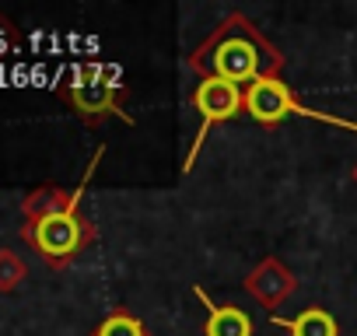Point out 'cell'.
<instances>
[{
    "instance_id": "10",
    "label": "cell",
    "mask_w": 357,
    "mask_h": 336,
    "mask_svg": "<svg viewBox=\"0 0 357 336\" xmlns=\"http://www.w3.org/2000/svg\"><path fill=\"white\" fill-rule=\"evenodd\" d=\"M91 336H151V333H147V326H144L137 315H130V312H112V315H105V319L98 322V329H95Z\"/></svg>"
},
{
    "instance_id": "3",
    "label": "cell",
    "mask_w": 357,
    "mask_h": 336,
    "mask_svg": "<svg viewBox=\"0 0 357 336\" xmlns=\"http://www.w3.org/2000/svg\"><path fill=\"white\" fill-rule=\"evenodd\" d=\"M245 112H249L256 123H263V126H277V123L287 119V116H305V119H319V123H329V126H340V130L357 133V123L294 102L291 88H287L280 77H263V81L249 84V88H245Z\"/></svg>"
},
{
    "instance_id": "8",
    "label": "cell",
    "mask_w": 357,
    "mask_h": 336,
    "mask_svg": "<svg viewBox=\"0 0 357 336\" xmlns=\"http://www.w3.org/2000/svg\"><path fill=\"white\" fill-rule=\"evenodd\" d=\"M273 326L287 329L291 336H340V326L336 319L326 312V308H305L301 315L294 319H284V315H270Z\"/></svg>"
},
{
    "instance_id": "7",
    "label": "cell",
    "mask_w": 357,
    "mask_h": 336,
    "mask_svg": "<svg viewBox=\"0 0 357 336\" xmlns=\"http://www.w3.org/2000/svg\"><path fill=\"white\" fill-rule=\"evenodd\" d=\"M193 294L204 301L207 308V322H204V336H252V319L235 308V305H214L207 298L204 287H193Z\"/></svg>"
},
{
    "instance_id": "5",
    "label": "cell",
    "mask_w": 357,
    "mask_h": 336,
    "mask_svg": "<svg viewBox=\"0 0 357 336\" xmlns=\"http://www.w3.org/2000/svg\"><path fill=\"white\" fill-rule=\"evenodd\" d=\"M193 109L200 112V130L193 137V147L183 161V172H193V161L207 140V133L218 126V123H228L235 119L238 112H245V88L231 84V81H221V77H204L197 88H193Z\"/></svg>"
},
{
    "instance_id": "1",
    "label": "cell",
    "mask_w": 357,
    "mask_h": 336,
    "mask_svg": "<svg viewBox=\"0 0 357 336\" xmlns=\"http://www.w3.org/2000/svg\"><path fill=\"white\" fill-rule=\"evenodd\" d=\"M190 67L204 77H221L238 88H249L263 77H280L284 56L273 49L263 32L238 11H231L193 53Z\"/></svg>"
},
{
    "instance_id": "9",
    "label": "cell",
    "mask_w": 357,
    "mask_h": 336,
    "mask_svg": "<svg viewBox=\"0 0 357 336\" xmlns=\"http://www.w3.org/2000/svg\"><path fill=\"white\" fill-rule=\"evenodd\" d=\"M245 287H249L256 298H263L266 305H277V301H284V298L291 294L294 280H291V273H287L280 263H263L259 273H256L252 280H245Z\"/></svg>"
},
{
    "instance_id": "2",
    "label": "cell",
    "mask_w": 357,
    "mask_h": 336,
    "mask_svg": "<svg viewBox=\"0 0 357 336\" xmlns=\"http://www.w3.org/2000/svg\"><path fill=\"white\" fill-rule=\"evenodd\" d=\"M84 197V193H81ZM81 197L67 207L56 211L50 217L29 221L22 228V238L50 263V266H67L74 256H81L91 242H95V224L81 214Z\"/></svg>"
},
{
    "instance_id": "4",
    "label": "cell",
    "mask_w": 357,
    "mask_h": 336,
    "mask_svg": "<svg viewBox=\"0 0 357 336\" xmlns=\"http://www.w3.org/2000/svg\"><path fill=\"white\" fill-rule=\"evenodd\" d=\"M119 95H123V84H116L102 67H81L70 77V84H63V98L74 105V112L88 126H95V123H102L109 116H119L123 123H133V116L123 112Z\"/></svg>"
},
{
    "instance_id": "11",
    "label": "cell",
    "mask_w": 357,
    "mask_h": 336,
    "mask_svg": "<svg viewBox=\"0 0 357 336\" xmlns=\"http://www.w3.org/2000/svg\"><path fill=\"white\" fill-rule=\"evenodd\" d=\"M25 263L11 252V249H0V294H8V291H15L22 280H25Z\"/></svg>"
},
{
    "instance_id": "6",
    "label": "cell",
    "mask_w": 357,
    "mask_h": 336,
    "mask_svg": "<svg viewBox=\"0 0 357 336\" xmlns=\"http://www.w3.org/2000/svg\"><path fill=\"white\" fill-rule=\"evenodd\" d=\"M102 161V151L95 154V161L88 165V172H84V179H81V186L74 190V193H67V190H60V186H39V190H32L29 197H25V204H22V211H25V221H39V217H50V214H56V211H67L81 193H84V186H88V179L95 176V165Z\"/></svg>"
}]
</instances>
